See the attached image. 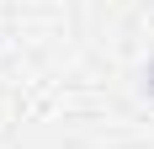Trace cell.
<instances>
[{
    "label": "cell",
    "mask_w": 154,
    "mask_h": 149,
    "mask_svg": "<svg viewBox=\"0 0 154 149\" xmlns=\"http://www.w3.org/2000/svg\"><path fill=\"white\" fill-rule=\"evenodd\" d=\"M143 96H149V101H154V59L143 64Z\"/></svg>",
    "instance_id": "cell-1"
}]
</instances>
